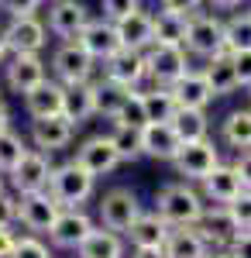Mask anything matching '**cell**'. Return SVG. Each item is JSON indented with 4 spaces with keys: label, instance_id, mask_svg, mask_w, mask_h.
I'll list each match as a JSON object with an SVG mask.
<instances>
[{
    "label": "cell",
    "instance_id": "60d3db41",
    "mask_svg": "<svg viewBox=\"0 0 251 258\" xmlns=\"http://www.w3.org/2000/svg\"><path fill=\"white\" fill-rule=\"evenodd\" d=\"M227 210H231L237 231H251V189H241V197L227 203Z\"/></svg>",
    "mask_w": 251,
    "mask_h": 258
},
{
    "label": "cell",
    "instance_id": "7bdbcfd3",
    "mask_svg": "<svg viewBox=\"0 0 251 258\" xmlns=\"http://www.w3.org/2000/svg\"><path fill=\"white\" fill-rule=\"evenodd\" d=\"M207 0H158V11H172V14H186L193 18L196 11H203Z\"/></svg>",
    "mask_w": 251,
    "mask_h": 258
},
{
    "label": "cell",
    "instance_id": "f35d334b",
    "mask_svg": "<svg viewBox=\"0 0 251 258\" xmlns=\"http://www.w3.org/2000/svg\"><path fill=\"white\" fill-rule=\"evenodd\" d=\"M100 11H103V18L107 21H124L131 18L135 11H141V0H100Z\"/></svg>",
    "mask_w": 251,
    "mask_h": 258
},
{
    "label": "cell",
    "instance_id": "9c48e42d",
    "mask_svg": "<svg viewBox=\"0 0 251 258\" xmlns=\"http://www.w3.org/2000/svg\"><path fill=\"white\" fill-rule=\"evenodd\" d=\"M58 214H62V207H58V200L52 197L48 189L18 197V224L28 231V234L48 238V231H52V224L58 220Z\"/></svg>",
    "mask_w": 251,
    "mask_h": 258
},
{
    "label": "cell",
    "instance_id": "74e56055",
    "mask_svg": "<svg viewBox=\"0 0 251 258\" xmlns=\"http://www.w3.org/2000/svg\"><path fill=\"white\" fill-rule=\"evenodd\" d=\"M11 258H52V244L41 234H21Z\"/></svg>",
    "mask_w": 251,
    "mask_h": 258
},
{
    "label": "cell",
    "instance_id": "c3c4849f",
    "mask_svg": "<svg viewBox=\"0 0 251 258\" xmlns=\"http://www.w3.org/2000/svg\"><path fill=\"white\" fill-rule=\"evenodd\" d=\"M128 258H165V251L162 248H131Z\"/></svg>",
    "mask_w": 251,
    "mask_h": 258
},
{
    "label": "cell",
    "instance_id": "ee69618b",
    "mask_svg": "<svg viewBox=\"0 0 251 258\" xmlns=\"http://www.w3.org/2000/svg\"><path fill=\"white\" fill-rule=\"evenodd\" d=\"M231 55H234V69H237L241 90H251V48L248 52H231Z\"/></svg>",
    "mask_w": 251,
    "mask_h": 258
},
{
    "label": "cell",
    "instance_id": "ab89813d",
    "mask_svg": "<svg viewBox=\"0 0 251 258\" xmlns=\"http://www.w3.org/2000/svg\"><path fill=\"white\" fill-rule=\"evenodd\" d=\"M41 7H48V0H0V14L7 18H31Z\"/></svg>",
    "mask_w": 251,
    "mask_h": 258
},
{
    "label": "cell",
    "instance_id": "e575fe53",
    "mask_svg": "<svg viewBox=\"0 0 251 258\" xmlns=\"http://www.w3.org/2000/svg\"><path fill=\"white\" fill-rule=\"evenodd\" d=\"M28 148H31V145H28L24 135H18L14 127H11V131H4V135H0V172H4V176H11V172L18 169V162L28 155Z\"/></svg>",
    "mask_w": 251,
    "mask_h": 258
},
{
    "label": "cell",
    "instance_id": "b9f144b4",
    "mask_svg": "<svg viewBox=\"0 0 251 258\" xmlns=\"http://www.w3.org/2000/svg\"><path fill=\"white\" fill-rule=\"evenodd\" d=\"M0 227H18V193H0Z\"/></svg>",
    "mask_w": 251,
    "mask_h": 258
},
{
    "label": "cell",
    "instance_id": "f1b7e54d",
    "mask_svg": "<svg viewBox=\"0 0 251 258\" xmlns=\"http://www.w3.org/2000/svg\"><path fill=\"white\" fill-rule=\"evenodd\" d=\"M220 141L234 152H248L251 148V107H237L220 120Z\"/></svg>",
    "mask_w": 251,
    "mask_h": 258
},
{
    "label": "cell",
    "instance_id": "7a4b0ae2",
    "mask_svg": "<svg viewBox=\"0 0 251 258\" xmlns=\"http://www.w3.org/2000/svg\"><path fill=\"white\" fill-rule=\"evenodd\" d=\"M48 193L58 200L62 210H73V207H83L97 197V176H90L76 159L62 162L52 169V179H48Z\"/></svg>",
    "mask_w": 251,
    "mask_h": 258
},
{
    "label": "cell",
    "instance_id": "5bb4252c",
    "mask_svg": "<svg viewBox=\"0 0 251 258\" xmlns=\"http://www.w3.org/2000/svg\"><path fill=\"white\" fill-rule=\"evenodd\" d=\"M73 159L90 172V176H110L117 165H124L120 162V152H117L114 138H110V131L107 135H90V138H83L76 145V155Z\"/></svg>",
    "mask_w": 251,
    "mask_h": 258
},
{
    "label": "cell",
    "instance_id": "ac0fdd59",
    "mask_svg": "<svg viewBox=\"0 0 251 258\" xmlns=\"http://www.w3.org/2000/svg\"><path fill=\"white\" fill-rule=\"evenodd\" d=\"M196 231L203 234V241L210 244L213 251H217V248H231L234 238L241 234L237 224H234V217H231V210H227V207H213V203H207V210H203V217L196 224Z\"/></svg>",
    "mask_w": 251,
    "mask_h": 258
},
{
    "label": "cell",
    "instance_id": "2e32d148",
    "mask_svg": "<svg viewBox=\"0 0 251 258\" xmlns=\"http://www.w3.org/2000/svg\"><path fill=\"white\" fill-rule=\"evenodd\" d=\"M100 73L110 83H120L128 90H141V83H148V62H145V52L120 48L107 62H100Z\"/></svg>",
    "mask_w": 251,
    "mask_h": 258
},
{
    "label": "cell",
    "instance_id": "5b68a950",
    "mask_svg": "<svg viewBox=\"0 0 251 258\" xmlns=\"http://www.w3.org/2000/svg\"><path fill=\"white\" fill-rule=\"evenodd\" d=\"M190 59H213L220 52H227V41H224V18L220 14H210V11H196L190 18V28H186V45Z\"/></svg>",
    "mask_w": 251,
    "mask_h": 258
},
{
    "label": "cell",
    "instance_id": "681fc988",
    "mask_svg": "<svg viewBox=\"0 0 251 258\" xmlns=\"http://www.w3.org/2000/svg\"><path fill=\"white\" fill-rule=\"evenodd\" d=\"M210 7H217V11H237V7H244L248 0H207Z\"/></svg>",
    "mask_w": 251,
    "mask_h": 258
},
{
    "label": "cell",
    "instance_id": "cb8c5ba5",
    "mask_svg": "<svg viewBox=\"0 0 251 258\" xmlns=\"http://www.w3.org/2000/svg\"><path fill=\"white\" fill-rule=\"evenodd\" d=\"M172 93H175V100H179V107H190V110H207L213 100H217L213 86L207 83V76H203L200 69H190V73L172 86Z\"/></svg>",
    "mask_w": 251,
    "mask_h": 258
},
{
    "label": "cell",
    "instance_id": "52a82bcc",
    "mask_svg": "<svg viewBox=\"0 0 251 258\" xmlns=\"http://www.w3.org/2000/svg\"><path fill=\"white\" fill-rule=\"evenodd\" d=\"M145 62H148V83L152 86H175L193 69L190 52L182 45H152L145 52Z\"/></svg>",
    "mask_w": 251,
    "mask_h": 258
},
{
    "label": "cell",
    "instance_id": "44dd1931",
    "mask_svg": "<svg viewBox=\"0 0 251 258\" xmlns=\"http://www.w3.org/2000/svg\"><path fill=\"white\" fill-rule=\"evenodd\" d=\"M169 234H172V227L162 220V214H158V210H145V214L128 227L124 238H128L131 248H165Z\"/></svg>",
    "mask_w": 251,
    "mask_h": 258
},
{
    "label": "cell",
    "instance_id": "6da1fadb",
    "mask_svg": "<svg viewBox=\"0 0 251 258\" xmlns=\"http://www.w3.org/2000/svg\"><path fill=\"white\" fill-rule=\"evenodd\" d=\"M155 210L162 214V220L169 227H196L200 217H203V210H207V200L200 193V186L186 182V179H172V182L158 186Z\"/></svg>",
    "mask_w": 251,
    "mask_h": 258
},
{
    "label": "cell",
    "instance_id": "db71d44e",
    "mask_svg": "<svg viewBox=\"0 0 251 258\" xmlns=\"http://www.w3.org/2000/svg\"><path fill=\"white\" fill-rule=\"evenodd\" d=\"M0 193H7V176L0 172Z\"/></svg>",
    "mask_w": 251,
    "mask_h": 258
},
{
    "label": "cell",
    "instance_id": "f546056e",
    "mask_svg": "<svg viewBox=\"0 0 251 258\" xmlns=\"http://www.w3.org/2000/svg\"><path fill=\"white\" fill-rule=\"evenodd\" d=\"M145 97V110H148V124H172L179 114V100H175L172 86H148L141 90Z\"/></svg>",
    "mask_w": 251,
    "mask_h": 258
},
{
    "label": "cell",
    "instance_id": "8992f818",
    "mask_svg": "<svg viewBox=\"0 0 251 258\" xmlns=\"http://www.w3.org/2000/svg\"><path fill=\"white\" fill-rule=\"evenodd\" d=\"M220 145L213 138H200V141H186L182 145V152L175 155L172 169L179 179H186V182H193V186H200L203 179L210 176L213 169L220 165Z\"/></svg>",
    "mask_w": 251,
    "mask_h": 258
},
{
    "label": "cell",
    "instance_id": "816d5d0a",
    "mask_svg": "<svg viewBox=\"0 0 251 258\" xmlns=\"http://www.w3.org/2000/svg\"><path fill=\"white\" fill-rule=\"evenodd\" d=\"M7 59H11V45H7V38H4V28H0V69L7 66Z\"/></svg>",
    "mask_w": 251,
    "mask_h": 258
},
{
    "label": "cell",
    "instance_id": "d590c367",
    "mask_svg": "<svg viewBox=\"0 0 251 258\" xmlns=\"http://www.w3.org/2000/svg\"><path fill=\"white\" fill-rule=\"evenodd\" d=\"M110 127H148V110H145V97H141V90H131L128 100H124V107L117 110V117L110 120Z\"/></svg>",
    "mask_w": 251,
    "mask_h": 258
},
{
    "label": "cell",
    "instance_id": "ffe728a7",
    "mask_svg": "<svg viewBox=\"0 0 251 258\" xmlns=\"http://www.w3.org/2000/svg\"><path fill=\"white\" fill-rule=\"evenodd\" d=\"M241 189H244V186H241V179H237V172H234L231 162H220L210 176L200 182L203 200L213 203V207H227V203H234V200L241 197Z\"/></svg>",
    "mask_w": 251,
    "mask_h": 258
},
{
    "label": "cell",
    "instance_id": "ba28073f",
    "mask_svg": "<svg viewBox=\"0 0 251 258\" xmlns=\"http://www.w3.org/2000/svg\"><path fill=\"white\" fill-rule=\"evenodd\" d=\"M90 21H93V11L83 0H48L45 24H48V35H55L58 41L79 38Z\"/></svg>",
    "mask_w": 251,
    "mask_h": 258
},
{
    "label": "cell",
    "instance_id": "3957f363",
    "mask_svg": "<svg viewBox=\"0 0 251 258\" xmlns=\"http://www.w3.org/2000/svg\"><path fill=\"white\" fill-rule=\"evenodd\" d=\"M97 69H100V62L93 59L76 38L58 41L55 48H52V59H48V73H52V80H58L62 86L93 83L97 80Z\"/></svg>",
    "mask_w": 251,
    "mask_h": 258
},
{
    "label": "cell",
    "instance_id": "8fae6325",
    "mask_svg": "<svg viewBox=\"0 0 251 258\" xmlns=\"http://www.w3.org/2000/svg\"><path fill=\"white\" fill-rule=\"evenodd\" d=\"M4 38L11 45V55H41L48 45V24L45 18H7L4 24Z\"/></svg>",
    "mask_w": 251,
    "mask_h": 258
},
{
    "label": "cell",
    "instance_id": "d6a6232c",
    "mask_svg": "<svg viewBox=\"0 0 251 258\" xmlns=\"http://www.w3.org/2000/svg\"><path fill=\"white\" fill-rule=\"evenodd\" d=\"M186 28H190L186 14L158 11L155 14V45H186Z\"/></svg>",
    "mask_w": 251,
    "mask_h": 258
},
{
    "label": "cell",
    "instance_id": "277c9868",
    "mask_svg": "<svg viewBox=\"0 0 251 258\" xmlns=\"http://www.w3.org/2000/svg\"><path fill=\"white\" fill-rule=\"evenodd\" d=\"M141 214H145L141 197H138V189H131V186H110L97 200V224L107 227V231H117V234H128V227Z\"/></svg>",
    "mask_w": 251,
    "mask_h": 258
},
{
    "label": "cell",
    "instance_id": "4fadbf2b",
    "mask_svg": "<svg viewBox=\"0 0 251 258\" xmlns=\"http://www.w3.org/2000/svg\"><path fill=\"white\" fill-rule=\"evenodd\" d=\"M100 224L83 207H73V210H62L58 220L52 224V231H48V244L58 248V251H79V244L90 238L93 231H97Z\"/></svg>",
    "mask_w": 251,
    "mask_h": 258
},
{
    "label": "cell",
    "instance_id": "7dc6e473",
    "mask_svg": "<svg viewBox=\"0 0 251 258\" xmlns=\"http://www.w3.org/2000/svg\"><path fill=\"white\" fill-rule=\"evenodd\" d=\"M18 231L14 227H0V258H11V251H14V244H18Z\"/></svg>",
    "mask_w": 251,
    "mask_h": 258
},
{
    "label": "cell",
    "instance_id": "f6af8a7d",
    "mask_svg": "<svg viewBox=\"0 0 251 258\" xmlns=\"http://www.w3.org/2000/svg\"><path fill=\"white\" fill-rule=\"evenodd\" d=\"M231 165H234V172H237V179H241V186L251 189V148L248 152H237Z\"/></svg>",
    "mask_w": 251,
    "mask_h": 258
},
{
    "label": "cell",
    "instance_id": "4316f807",
    "mask_svg": "<svg viewBox=\"0 0 251 258\" xmlns=\"http://www.w3.org/2000/svg\"><path fill=\"white\" fill-rule=\"evenodd\" d=\"M165 258H210V244L196 227H172V234L165 241Z\"/></svg>",
    "mask_w": 251,
    "mask_h": 258
},
{
    "label": "cell",
    "instance_id": "1f68e13d",
    "mask_svg": "<svg viewBox=\"0 0 251 258\" xmlns=\"http://www.w3.org/2000/svg\"><path fill=\"white\" fill-rule=\"evenodd\" d=\"M175 135L186 141H200V138H210V117L207 110H190V107H179V114L172 117Z\"/></svg>",
    "mask_w": 251,
    "mask_h": 258
},
{
    "label": "cell",
    "instance_id": "9a60e30c",
    "mask_svg": "<svg viewBox=\"0 0 251 258\" xmlns=\"http://www.w3.org/2000/svg\"><path fill=\"white\" fill-rule=\"evenodd\" d=\"M52 155H45L38 148H28V155L18 162V169L7 176V186L24 197V193H41V189H48V179H52Z\"/></svg>",
    "mask_w": 251,
    "mask_h": 258
},
{
    "label": "cell",
    "instance_id": "d4e9b609",
    "mask_svg": "<svg viewBox=\"0 0 251 258\" xmlns=\"http://www.w3.org/2000/svg\"><path fill=\"white\" fill-rule=\"evenodd\" d=\"M200 73L207 76V83L213 86V93L217 97H231L234 90H241V83H237V69H234V55L231 52H220V55H213L200 66Z\"/></svg>",
    "mask_w": 251,
    "mask_h": 258
},
{
    "label": "cell",
    "instance_id": "7c38bea8",
    "mask_svg": "<svg viewBox=\"0 0 251 258\" xmlns=\"http://www.w3.org/2000/svg\"><path fill=\"white\" fill-rule=\"evenodd\" d=\"M0 73H4V76H0L4 86H7L11 93H18V97H28L35 86H41V83L52 76L45 55H11Z\"/></svg>",
    "mask_w": 251,
    "mask_h": 258
},
{
    "label": "cell",
    "instance_id": "d6986e66",
    "mask_svg": "<svg viewBox=\"0 0 251 258\" xmlns=\"http://www.w3.org/2000/svg\"><path fill=\"white\" fill-rule=\"evenodd\" d=\"M141 152H145V159L172 165L175 155L182 152V138L175 135L172 124H148V127H141Z\"/></svg>",
    "mask_w": 251,
    "mask_h": 258
},
{
    "label": "cell",
    "instance_id": "484cf974",
    "mask_svg": "<svg viewBox=\"0 0 251 258\" xmlns=\"http://www.w3.org/2000/svg\"><path fill=\"white\" fill-rule=\"evenodd\" d=\"M76 258H128V238L117 231H107V227H97L79 244Z\"/></svg>",
    "mask_w": 251,
    "mask_h": 258
},
{
    "label": "cell",
    "instance_id": "4dcf8cb0",
    "mask_svg": "<svg viewBox=\"0 0 251 258\" xmlns=\"http://www.w3.org/2000/svg\"><path fill=\"white\" fill-rule=\"evenodd\" d=\"M128 86H120V83H110V80H93V103H97V117L100 120H114L117 110L124 107V100H128Z\"/></svg>",
    "mask_w": 251,
    "mask_h": 258
},
{
    "label": "cell",
    "instance_id": "7402d4cb",
    "mask_svg": "<svg viewBox=\"0 0 251 258\" xmlns=\"http://www.w3.org/2000/svg\"><path fill=\"white\" fill-rule=\"evenodd\" d=\"M62 100H66V86L48 76L41 86H35V90L24 97V110H28V117H31V120L55 117V114H62Z\"/></svg>",
    "mask_w": 251,
    "mask_h": 258
},
{
    "label": "cell",
    "instance_id": "603a6c76",
    "mask_svg": "<svg viewBox=\"0 0 251 258\" xmlns=\"http://www.w3.org/2000/svg\"><path fill=\"white\" fill-rule=\"evenodd\" d=\"M117 35L124 48H135V52H148L155 45V14H148L145 7L135 11L131 18L117 21Z\"/></svg>",
    "mask_w": 251,
    "mask_h": 258
},
{
    "label": "cell",
    "instance_id": "8d00e7d4",
    "mask_svg": "<svg viewBox=\"0 0 251 258\" xmlns=\"http://www.w3.org/2000/svg\"><path fill=\"white\" fill-rule=\"evenodd\" d=\"M110 138H114L117 152H120V162L145 159V152H141V131H135V127H110Z\"/></svg>",
    "mask_w": 251,
    "mask_h": 258
},
{
    "label": "cell",
    "instance_id": "f907efd6",
    "mask_svg": "<svg viewBox=\"0 0 251 258\" xmlns=\"http://www.w3.org/2000/svg\"><path fill=\"white\" fill-rule=\"evenodd\" d=\"M11 127H14V120H11V110H7V103L0 100V135H4V131H11Z\"/></svg>",
    "mask_w": 251,
    "mask_h": 258
},
{
    "label": "cell",
    "instance_id": "11a10c76",
    "mask_svg": "<svg viewBox=\"0 0 251 258\" xmlns=\"http://www.w3.org/2000/svg\"><path fill=\"white\" fill-rule=\"evenodd\" d=\"M248 107H251V90H248Z\"/></svg>",
    "mask_w": 251,
    "mask_h": 258
},
{
    "label": "cell",
    "instance_id": "9f6ffc18",
    "mask_svg": "<svg viewBox=\"0 0 251 258\" xmlns=\"http://www.w3.org/2000/svg\"><path fill=\"white\" fill-rule=\"evenodd\" d=\"M0 90H4V80H0Z\"/></svg>",
    "mask_w": 251,
    "mask_h": 258
},
{
    "label": "cell",
    "instance_id": "bcb514c9",
    "mask_svg": "<svg viewBox=\"0 0 251 258\" xmlns=\"http://www.w3.org/2000/svg\"><path fill=\"white\" fill-rule=\"evenodd\" d=\"M227 251H231L234 258H251V231H241Z\"/></svg>",
    "mask_w": 251,
    "mask_h": 258
},
{
    "label": "cell",
    "instance_id": "f5cc1de1",
    "mask_svg": "<svg viewBox=\"0 0 251 258\" xmlns=\"http://www.w3.org/2000/svg\"><path fill=\"white\" fill-rule=\"evenodd\" d=\"M210 258H234L227 248H217V251H210Z\"/></svg>",
    "mask_w": 251,
    "mask_h": 258
},
{
    "label": "cell",
    "instance_id": "30bf717a",
    "mask_svg": "<svg viewBox=\"0 0 251 258\" xmlns=\"http://www.w3.org/2000/svg\"><path fill=\"white\" fill-rule=\"evenodd\" d=\"M76 124L66 117V114H55V117H41L28 124V145L38 148L45 155H55V152H66L73 141H76Z\"/></svg>",
    "mask_w": 251,
    "mask_h": 258
},
{
    "label": "cell",
    "instance_id": "836d02e7",
    "mask_svg": "<svg viewBox=\"0 0 251 258\" xmlns=\"http://www.w3.org/2000/svg\"><path fill=\"white\" fill-rule=\"evenodd\" d=\"M224 41L227 52H248L251 48V11H234L224 18Z\"/></svg>",
    "mask_w": 251,
    "mask_h": 258
},
{
    "label": "cell",
    "instance_id": "e0dca14e",
    "mask_svg": "<svg viewBox=\"0 0 251 258\" xmlns=\"http://www.w3.org/2000/svg\"><path fill=\"white\" fill-rule=\"evenodd\" d=\"M76 41H79V45H83V48H86V52H90L97 62H107L114 52H120V48H124V45H120V35H117V24H114V21H107L103 14L90 21Z\"/></svg>",
    "mask_w": 251,
    "mask_h": 258
},
{
    "label": "cell",
    "instance_id": "83f0119b",
    "mask_svg": "<svg viewBox=\"0 0 251 258\" xmlns=\"http://www.w3.org/2000/svg\"><path fill=\"white\" fill-rule=\"evenodd\" d=\"M62 114L83 127L90 117H97V103H93V83H76L66 86V100H62Z\"/></svg>",
    "mask_w": 251,
    "mask_h": 258
}]
</instances>
